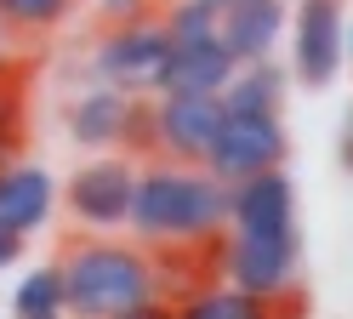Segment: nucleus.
Here are the masks:
<instances>
[{"instance_id": "1", "label": "nucleus", "mask_w": 353, "mask_h": 319, "mask_svg": "<svg viewBox=\"0 0 353 319\" xmlns=\"http://www.w3.org/2000/svg\"><path fill=\"white\" fill-rule=\"evenodd\" d=\"M131 228L143 240L194 245L228 222V182L194 166H148L131 188Z\"/></svg>"}, {"instance_id": "2", "label": "nucleus", "mask_w": 353, "mask_h": 319, "mask_svg": "<svg viewBox=\"0 0 353 319\" xmlns=\"http://www.w3.org/2000/svg\"><path fill=\"white\" fill-rule=\"evenodd\" d=\"M57 285L74 319H114L154 296V262L114 240H74L57 262Z\"/></svg>"}, {"instance_id": "3", "label": "nucleus", "mask_w": 353, "mask_h": 319, "mask_svg": "<svg viewBox=\"0 0 353 319\" xmlns=\"http://www.w3.org/2000/svg\"><path fill=\"white\" fill-rule=\"evenodd\" d=\"M285 160V126L279 114H223L211 148H205V171L223 177V182H239L251 171H268Z\"/></svg>"}, {"instance_id": "4", "label": "nucleus", "mask_w": 353, "mask_h": 319, "mask_svg": "<svg viewBox=\"0 0 353 319\" xmlns=\"http://www.w3.org/2000/svg\"><path fill=\"white\" fill-rule=\"evenodd\" d=\"M223 126V97L216 91H183V97L154 103V148L176 166H205V148Z\"/></svg>"}, {"instance_id": "5", "label": "nucleus", "mask_w": 353, "mask_h": 319, "mask_svg": "<svg viewBox=\"0 0 353 319\" xmlns=\"http://www.w3.org/2000/svg\"><path fill=\"white\" fill-rule=\"evenodd\" d=\"M228 280L251 296H285L296 273V228H279V234H234L228 240Z\"/></svg>"}, {"instance_id": "6", "label": "nucleus", "mask_w": 353, "mask_h": 319, "mask_svg": "<svg viewBox=\"0 0 353 319\" xmlns=\"http://www.w3.org/2000/svg\"><path fill=\"white\" fill-rule=\"evenodd\" d=\"M234 52L223 46V35H194V40H171L165 63L154 68V91L160 97H183V91H223L234 75Z\"/></svg>"}, {"instance_id": "7", "label": "nucleus", "mask_w": 353, "mask_h": 319, "mask_svg": "<svg viewBox=\"0 0 353 319\" xmlns=\"http://www.w3.org/2000/svg\"><path fill=\"white\" fill-rule=\"evenodd\" d=\"M228 228L234 234H279V228H296L291 177H285L279 166L239 177L228 188Z\"/></svg>"}, {"instance_id": "8", "label": "nucleus", "mask_w": 353, "mask_h": 319, "mask_svg": "<svg viewBox=\"0 0 353 319\" xmlns=\"http://www.w3.org/2000/svg\"><path fill=\"white\" fill-rule=\"evenodd\" d=\"M165 23H120L97 46V75L108 86H154V68L165 63Z\"/></svg>"}, {"instance_id": "9", "label": "nucleus", "mask_w": 353, "mask_h": 319, "mask_svg": "<svg viewBox=\"0 0 353 319\" xmlns=\"http://www.w3.org/2000/svg\"><path fill=\"white\" fill-rule=\"evenodd\" d=\"M131 188H137V171L125 160H97V166L74 171L69 182V211L92 228H120L131 217Z\"/></svg>"}, {"instance_id": "10", "label": "nucleus", "mask_w": 353, "mask_h": 319, "mask_svg": "<svg viewBox=\"0 0 353 319\" xmlns=\"http://www.w3.org/2000/svg\"><path fill=\"white\" fill-rule=\"evenodd\" d=\"M342 63V0H302L296 12V75L302 86H330Z\"/></svg>"}, {"instance_id": "11", "label": "nucleus", "mask_w": 353, "mask_h": 319, "mask_svg": "<svg viewBox=\"0 0 353 319\" xmlns=\"http://www.w3.org/2000/svg\"><path fill=\"white\" fill-rule=\"evenodd\" d=\"M279 23H285L279 0H239V6H228L216 17V35H223V46L234 52V63H256V57L274 52Z\"/></svg>"}, {"instance_id": "12", "label": "nucleus", "mask_w": 353, "mask_h": 319, "mask_svg": "<svg viewBox=\"0 0 353 319\" xmlns=\"http://www.w3.org/2000/svg\"><path fill=\"white\" fill-rule=\"evenodd\" d=\"M52 211V177L40 166H0V228L23 240Z\"/></svg>"}, {"instance_id": "13", "label": "nucleus", "mask_w": 353, "mask_h": 319, "mask_svg": "<svg viewBox=\"0 0 353 319\" xmlns=\"http://www.w3.org/2000/svg\"><path fill=\"white\" fill-rule=\"evenodd\" d=\"M125 108H131V91H125V86H108V80H103L97 91H85V97L74 103V114H69L74 143H85V148H108V143H120Z\"/></svg>"}, {"instance_id": "14", "label": "nucleus", "mask_w": 353, "mask_h": 319, "mask_svg": "<svg viewBox=\"0 0 353 319\" xmlns=\"http://www.w3.org/2000/svg\"><path fill=\"white\" fill-rule=\"evenodd\" d=\"M216 97H223V114H274L279 108V68L268 57L239 63Z\"/></svg>"}, {"instance_id": "15", "label": "nucleus", "mask_w": 353, "mask_h": 319, "mask_svg": "<svg viewBox=\"0 0 353 319\" xmlns=\"http://www.w3.org/2000/svg\"><path fill=\"white\" fill-rule=\"evenodd\" d=\"M176 319H274L268 296H251V291H194L183 308H171Z\"/></svg>"}, {"instance_id": "16", "label": "nucleus", "mask_w": 353, "mask_h": 319, "mask_svg": "<svg viewBox=\"0 0 353 319\" xmlns=\"http://www.w3.org/2000/svg\"><path fill=\"white\" fill-rule=\"evenodd\" d=\"M12 313L17 319H69L63 308V285H57V268H34L12 296Z\"/></svg>"}, {"instance_id": "17", "label": "nucleus", "mask_w": 353, "mask_h": 319, "mask_svg": "<svg viewBox=\"0 0 353 319\" xmlns=\"http://www.w3.org/2000/svg\"><path fill=\"white\" fill-rule=\"evenodd\" d=\"M69 6H74V0H0V23H12V29L34 35V29L63 23V17H69Z\"/></svg>"}, {"instance_id": "18", "label": "nucleus", "mask_w": 353, "mask_h": 319, "mask_svg": "<svg viewBox=\"0 0 353 319\" xmlns=\"http://www.w3.org/2000/svg\"><path fill=\"white\" fill-rule=\"evenodd\" d=\"M12 148H17V91L0 80V166L12 160Z\"/></svg>"}, {"instance_id": "19", "label": "nucleus", "mask_w": 353, "mask_h": 319, "mask_svg": "<svg viewBox=\"0 0 353 319\" xmlns=\"http://www.w3.org/2000/svg\"><path fill=\"white\" fill-rule=\"evenodd\" d=\"M114 319H176L165 302H154V296H148V302H137V308H125V313H114Z\"/></svg>"}, {"instance_id": "20", "label": "nucleus", "mask_w": 353, "mask_h": 319, "mask_svg": "<svg viewBox=\"0 0 353 319\" xmlns=\"http://www.w3.org/2000/svg\"><path fill=\"white\" fill-rule=\"evenodd\" d=\"M17 251H23V240H17V234H6V228H0V268H12V262H17Z\"/></svg>"}, {"instance_id": "21", "label": "nucleus", "mask_w": 353, "mask_h": 319, "mask_svg": "<svg viewBox=\"0 0 353 319\" xmlns=\"http://www.w3.org/2000/svg\"><path fill=\"white\" fill-rule=\"evenodd\" d=\"M137 6H143V0H103V12H108V17H131Z\"/></svg>"}, {"instance_id": "22", "label": "nucleus", "mask_w": 353, "mask_h": 319, "mask_svg": "<svg viewBox=\"0 0 353 319\" xmlns=\"http://www.w3.org/2000/svg\"><path fill=\"white\" fill-rule=\"evenodd\" d=\"M205 6H211V12H216V17H223V12H228V6H239V0H205Z\"/></svg>"}, {"instance_id": "23", "label": "nucleus", "mask_w": 353, "mask_h": 319, "mask_svg": "<svg viewBox=\"0 0 353 319\" xmlns=\"http://www.w3.org/2000/svg\"><path fill=\"white\" fill-rule=\"evenodd\" d=\"M347 52H353V35H347Z\"/></svg>"}]
</instances>
